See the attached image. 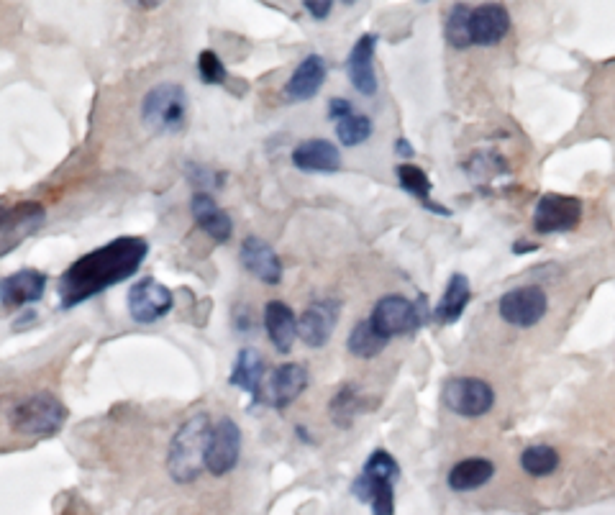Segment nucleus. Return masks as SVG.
Returning a JSON list of instances; mask_svg holds the SVG:
<instances>
[{
  "label": "nucleus",
  "instance_id": "obj_1",
  "mask_svg": "<svg viewBox=\"0 0 615 515\" xmlns=\"http://www.w3.org/2000/svg\"><path fill=\"white\" fill-rule=\"evenodd\" d=\"M147 254L149 244L141 236H118L93 252L82 254L59 277V308L70 311L95 295L106 293L108 287L121 285L139 272Z\"/></svg>",
  "mask_w": 615,
  "mask_h": 515
},
{
  "label": "nucleus",
  "instance_id": "obj_2",
  "mask_svg": "<svg viewBox=\"0 0 615 515\" xmlns=\"http://www.w3.org/2000/svg\"><path fill=\"white\" fill-rule=\"evenodd\" d=\"M213 421L208 413H195L177 428L167 451V472L180 485L198 480L205 469V451L211 439Z\"/></svg>",
  "mask_w": 615,
  "mask_h": 515
},
{
  "label": "nucleus",
  "instance_id": "obj_3",
  "mask_svg": "<svg viewBox=\"0 0 615 515\" xmlns=\"http://www.w3.org/2000/svg\"><path fill=\"white\" fill-rule=\"evenodd\" d=\"M400 477V464L390 451L377 449L369 454L362 472L352 482L354 498L369 503L372 515H395V482Z\"/></svg>",
  "mask_w": 615,
  "mask_h": 515
},
{
  "label": "nucleus",
  "instance_id": "obj_4",
  "mask_svg": "<svg viewBox=\"0 0 615 515\" xmlns=\"http://www.w3.org/2000/svg\"><path fill=\"white\" fill-rule=\"evenodd\" d=\"M67 423L65 403L52 393H34L18 400L11 410V428L21 436H49L59 434Z\"/></svg>",
  "mask_w": 615,
  "mask_h": 515
},
{
  "label": "nucleus",
  "instance_id": "obj_5",
  "mask_svg": "<svg viewBox=\"0 0 615 515\" xmlns=\"http://www.w3.org/2000/svg\"><path fill=\"white\" fill-rule=\"evenodd\" d=\"M188 116V95L177 82H162L149 90L141 103V121L157 134L164 131H180Z\"/></svg>",
  "mask_w": 615,
  "mask_h": 515
},
{
  "label": "nucleus",
  "instance_id": "obj_6",
  "mask_svg": "<svg viewBox=\"0 0 615 515\" xmlns=\"http://www.w3.org/2000/svg\"><path fill=\"white\" fill-rule=\"evenodd\" d=\"M441 395L446 408L462 418H480L495 405V390L477 377H451Z\"/></svg>",
  "mask_w": 615,
  "mask_h": 515
},
{
  "label": "nucleus",
  "instance_id": "obj_7",
  "mask_svg": "<svg viewBox=\"0 0 615 515\" xmlns=\"http://www.w3.org/2000/svg\"><path fill=\"white\" fill-rule=\"evenodd\" d=\"M369 323L385 336L387 341L395 336H410L421 328L423 318L416 303H410L403 295H385L377 300L375 311L369 316Z\"/></svg>",
  "mask_w": 615,
  "mask_h": 515
},
{
  "label": "nucleus",
  "instance_id": "obj_8",
  "mask_svg": "<svg viewBox=\"0 0 615 515\" xmlns=\"http://www.w3.org/2000/svg\"><path fill=\"white\" fill-rule=\"evenodd\" d=\"M241 454V428L231 418H218L211 428L208 451H205V469L213 477H226L234 472Z\"/></svg>",
  "mask_w": 615,
  "mask_h": 515
},
{
  "label": "nucleus",
  "instance_id": "obj_9",
  "mask_svg": "<svg viewBox=\"0 0 615 515\" xmlns=\"http://www.w3.org/2000/svg\"><path fill=\"white\" fill-rule=\"evenodd\" d=\"M175 308V295L154 277H141L129 290V313L136 323H154Z\"/></svg>",
  "mask_w": 615,
  "mask_h": 515
},
{
  "label": "nucleus",
  "instance_id": "obj_10",
  "mask_svg": "<svg viewBox=\"0 0 615 515\" xmlns=\"http://www.w3.org/2000/svg\"><path fill=\"white\" fill-rule=\"evenodd\" d=\"M582 221V200L569 195H544L533 211V229L539 234H562L577 229Z\"/></svg>",
  "mask_w": 615,
  "mask_h": 515
},
{
  "label": "nucleus",
  "instance_id": "obj_11",
  "mask_svg": "<svg viewBox=\"0 0 615 515\" xmlns=\"http://www.w3.org/2000/svg\"><path fill=\"white\" fill-rule=\"evenodd\" d=\"M308 369L298 362H285L272 372L262 387V400L259 405H270L275 410H285L293 405L308 387Z\"/></svg>",
  "mask_w": 615,
  "mask_h": 515
},
{
  "label": "nucleus",
  "instance_id": "obj_12",
  "mask_svg": "<svg viewBox=\"0 0 615 515\" xmlns=\"http://www.w3.org/2000/svg\"><path fill=\"white\" fill-rule=\"evenodd\" d=\"M546 308H549L546 293L536 285L516 287L500 298V316L505 323L518 328L536 326L546 316Z\"/></svg>",
  "mask_w": 615,
  "mask_h": 515
},
{
  "label": "nucleus",
  "instance_id": "obj_13",
  "mask_svg": "<svg viewBox=\"0 0 615 515\" xmlns=\"http://www.w3.org/2000/svg\"><path fill=\"white\" fill-rule=\"evenodd\" d=\"M341 305L334 298H323L311 303L300 313L298 318V339L311 349H321L331 341L334 336V328L339 323Z\"/></svg>",
  "mask_w": 615,
  "mask_h": 515
},
{
  "label": "nucleus",
  "instance_id": "obj_14",
  "mask_svg": "<svg viewBox=\"0 0 615 515\" xmlns=\"http://www.w3.org/2000/svg\"><path fill=\"white\" fill-rule=\"evenodd\" d=\"M239 262L252 277L264 285H280L282 262L270 244L259 236H246L239 246Z\"/></svg>",
  "mask_w": 615,
  "mask_h": 515
},
{
  "label": "nucleus",
  "instance_id": "obj_15",
  "mask_svg": "<svg viewBox=\"0 0 615 515\" xmlns=\"http://www.w3.org/2000/svg\"><path fill=\"white\" fill-rule=\"evenodd\" d=\"M49 277L39 270H18L0 280V303L8 311H18L29 303H39L44 298Z\"/></svg>",
  "mask_w": 615,
  "mask_h": 515
},
{
  "label": "nucleus",
  "instance_id": "obj_16",
  "mask_svg": "<svg viewBox=\"0 0 615 515\" xmlns=\"http://www.w3.org/2000/svg\"><path fill=\"white\" fill-rule=\"evenodd\" d=\"M190 213H193V221L205 236H211L216 244H226L234 234V221L221 205L216 203L211 193H193L190 198Z\"/></svg>",
  "mask_w": 615,
  "mask_h": 515
},
{
  "label": "nucleus",
  "instance_id": "obj_17",
  "mask_svg": "<svg viewBox=\"0 0 615 515\" xmlns=\"http://www.w3.org/2000/svg\"><path fill=\"white\" fill-rule=\"evenodd\" d=\"M375 49H377V36L362 34L357 39V44L352 47V52H349V59H346V72H349V80H352V85L362 95L377 93Z\"/></svg>",
  "mask_w": 615,
  "mask_h": 515
},
{
  "label": "nucleus",
  "instance_id": "obj_18",
  "mask_svg": "<svg viewBox=\"0 0 615 515\" xmlns=\"http://www.w3.org/2000/svg\"><path fill=\"white\" fill-rule=\"evenodd\" d=\"M293 164L300 172L331 175L341 170V152L328 139H305L293 149Z\"/></svg>",
  "mask_w": 615,
  "mask_h": 515
},
{
  "label": "nucleus",
  "instance_id": "obj_19",
  "mask_svg": "<svg viewBox=\"0 0 615 515\" xmlns=\"http://www.w3.org/2000/svg\"><path fill=\"white\" fill-rule=\"evenodd\" d=\"M510 29V16L503 6H480L469 13V41L477 47H492L505 39Z\"/></svg>",
  "mask_w": 615,
  "mask_h": 515
},
{
  "label": "nucleus",
  "instance_id": "obj_20",
  "mask_svg": "<svg viewBox=\"0 0 615 515\" xmlns=\"http://www.w3.org/2000/svg\"><path fill=\"white\" fill-rule=\"evenodd\" d=\"M264 331L277 352H293V344L298 339V318H295L293 308L282 300H270L264 305Z\"/></svg>",
  "mask_w": 615,
  "mask_h": 515
},
{
  "label": "nucleus",
  "instance_id": "obj_21",
  "mask_svg": "<svg viewBox=\"0 0 615 515\" xmlns=\"http://www.w3.org/2000/svg\"><path fill=\"white\" fill-rule=\"evenodd\" d=\"M264 372H267V362H264L262 354H259L257 349H252V346H244V349L236 354L229 382L234 387H239V390H244V393L252 395V405H259L264 380H267Z\"/></svg>",
  "mask_w": 615,
  "mask_h": 515
},
{
  "label": "nucleus",
  "instance_id": "obj_22",
  "mask_svg": "<svg viewBox=\"0 0 615 515\" xmlns=\"http://www.w3.org/2000/svg\"><path fill=\"white\" fill-rule=\"evenodd\" d=\"M326 59L321 54H308V57L300 62L293 70L290 80L285 85V95L293 103H303V100L316 98L318 90L323 88L326 82Z\"/></svg>",
  "mask_w": 615,
  "mask_h": 515
},
{
  "label": "nucleus",
  "instance_id": "obj_23",
  "mask_svg": "<svg viewBox=\"0 0 615 515\" xmlns=\"http://www.w3.org/2000/svg\"><path fill=\"white\" fill-rule=\"evenodd\" d=\"M472 300V287L469 280L462 272H454L449 277V285H446L444 295H441L439 305H436V321L441 323H457L462 318L464 308Z\"/></svg>",
  "mask_w": 615,
  "mask_h": 515
},
{
  "label": "nucleus",
  "instance_id": "obj_24",
  "mask_svg": "<svg viewBox=\"0 0 615 515\" xmlns=\"http://www.w3.org/2000/svg\"><path fill=\"white\" fill-rule=\"evenodd\" d=\"M495 477V464L490 462V459H482V457H472V459H464V462L454 464L449 472V487L457 492H469V490H477V487L487 485V482Z\"/></svg>",
  "mask_w": 615,
  "mask_h": 515
},
{
  "label": "nucleus",
  "instance_id": "obj_25",
  "mask_svg": "<svg viewBox=\"0 0 615 515\" xmlns=\"http://www.w3.org/2000/svg\"><path fill=\"white\" fill-rule=\"evenodd\" d=\"M398 182L405 193H410L413 198L421 200L423 208H428L431 213H439V216H449V211H446L444 205L431 200V190L434 188H431V180H428V175L421 170V167H416V164H400Z\"/></svg>",
  "mask_w": 615,
  "mask_h": 515
},
{
  "label": "nucleus",
  "instance_id": "obj_26",
  "mask_svg": "<svg viewBox=\"0 0 615 515\" xmlns=\"http://www.w3.org/2000/svg\"><path fill=\"white\" fill-rule=\"evenodd\" d=\"M385 346L387 339L369 323V318L367 321H359L357 326L352 328L349 339H346V349L359 359H375Z\"/></svg>",
  "mask_w": 615,
  "mask_h": 515
},
{
  "label": "nucleus",
  "instance_id": "obj_27",
  "mask_svg": "<svg viewBox=\"0 0 615 515\" xmlns=\"http://www.w3.org/2000/svg\"><path fill=\"white\" fill-rule=\"evenodd\" d=\"M328 410H331V421H334L336 426L349 428L354 423V418L359 416V410H362V400H359V393L352 385H344L339 387V393L331 398Z\"/></svg>",
  "mask_w": 615,
  "mask_h": 515
},
{
  "label": "nucleus",
  "instance_id": "obj_28",
  "mask_svg": "<svg viewBox=\"0 0 615 515\" xmlns=\"http://www.w3.org/2000/svg\"><path fill=\"white\" fill-rule=\"evenodd\" d=\"M521 467L531 477H546L559 467V454L551 446H528L521 457Z\"/></svg>",
  "mask_w": 615,
  "mask_h": 515
},
{
  "label": "nucleus",
  "instance_id": "obj_29",
  "mask_svg": "<svg viewBox=\"0 0 615 515\" xmlns=\"http://www.w3.org/2000/svg\"><path fill=\"white\" fill-rule=\"evenodd\" d=\"M372 131H375L372 121L364 113H352L336 123V136H339L341 147H359L372 136Z\"/></svg>",
  "mask_w": 615,
  "mask_h": 515
},
{
  "label": "nucleus",
  "instance_id": "obj_30",
  "mask_svg": "<svg viewBox=\"0 0 615 515\" xmlns=\"http://www.w3.org/2000/svg\"><path fill=\"white\" fill-rule=\"evenodd\" d=\"M469 13H472V8L467 6L451 8L449 18H446V39H449L451 47H472V41H469Z\"/></svg>",
  "mask_w": 615,
  "mask_h": 515
},
{
  "label": "nucleus",
  "instance_id": "obj_31",
  "mask_svg": "<svg viewBox=\"0 0 615 515\" xmlns=\"http://www.w3.org/2000/svg\"><path fill=\"white\" fill-rule=\"evenodd\" d=\"M198 75L203 85H211V88H218L223 82L229 80V70L223 65V59L218 57L213 49H203L198 57Z\"/></svg>",
  "mask_w": 615,
  "mask_h": 515
},
{
  "label": "nucleus",
  "instance_id": "obj_32",
  "mask_svg": "<svg viewBox=\"0 0 615 515\" xmlns=\"http://www.w3.org/2000/svg\"><path fill=\"white\" fill-rule=\"evenodd\" d=\"M188 177L193 180V185L198 188V193H205V190H221L223 182H226V175L218 170H211L205 164H188Z\"/></svg>",
  "mask_w": 615,
  "mask_h": 515
},
{
  "label": "nucleus",
  "instance_id": "obj_33",
  "mask_svg": "<svg viewBox=\"0 0 615 515\" xmlns=\"http://www.w3.org/2000/svg\"><path fill=\"white\" fill-rule=\"evenodd\" d=\"M352 113H354V106L346 98H331V100H328V118H331V121L339 123L341 118L352 116Z\"/></svg>",
  "mask_w": 615,
  "mask_h": 515
},
{
  "label": "nucleus",
  "instance_id": "obj_34",
  "mask_svg": "<svg viewBox=\"0 0 615 515\" xmlns=\"http://www.w3.org/2000/svg\"><path fill=\"white\" fill-rule=\"evenodd\" d=\"M303 8L308 13H311V16L316 18V21H323V18H326L328 13L334 11V3H331V0H305Z\"/></svg>",
  "mask_w": 615,
  "mask_h": 515
},
{
  "label": "nucleus",
  "instance_id": "obj_35",
  "mask_svg": "<svg viewBox=\"0 0 615 515\" xmlns=\"http://www.w3.org/2000/svg\"><path fill=\"white\" fill-rule=\"evenodd\" d=\"M234 323L236 331H241V334H246V331L252 328V316H249V311H246L244 305H241L239 311H234Z\"/></svg>",
  "mask_w": 615,
  "mask_h": 515
},
{
  "label": "nucleus",
  "instance_id": "obj_36",
  "mask_svg": "<svg viewBox=\"0 0 615 515\" xmlns=\"http://www.w3.org/2000/svg\"><path fill=\"white\" fill-rule=\"evenodd\" d=\"M395 152H398L400 157H413V147H410V141L405 139L395 141Z\"/></svg>",
  "mask_w": 615,
  "mask_h": 515
},
{
  "label": "nucleus",
  "instance_id": "obj_37",
  "mask_svg": "<svg viewBox=\"0 0 615 515\" xmlns=\"http://www.w3.org/2000/svg\"><path fill=\"white\" fill-rule=\"evenodd\" d=\"M295 434H298L300 439L305 441V444H313V439H311V436H308V431H305L303 426H298V428H295Z\"/></svg>",
  "mask_w": 615,
  "mask_h": 515
}]
</instances>
